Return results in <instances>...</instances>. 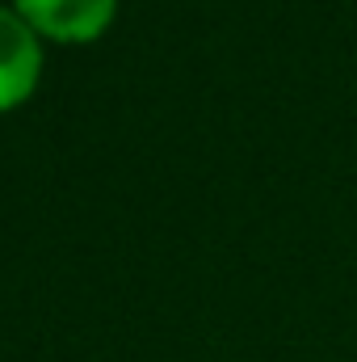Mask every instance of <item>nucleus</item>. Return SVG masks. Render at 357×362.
<instances>
[{
	"instance_id": "2",
	"label": "nucleus",
	"mask_w": 357,
	"mask_h": 362,
	"mask_svg": "<svg viewBox=\"0 0 357 362\" xmlns=\"http://www.w3.org/2000/svg\"><path fill=\"white\" fill-rule=\"evenodd\" d=\"M13 8L55 42H89L109 21L118 0H13Z\"/></svg>"
},
{
	"instance_id": "1",
	"label": "nucleus",
	"mask_w": 357,
	"mask_h": 362,
	"mask_svg": "<svg viewBox=\"0 0 357 362\" xmlns=\"http://www.w3.org/2000/svg\"><path fill=\"white\" fill-rule=\"evenodd\" d=\"M42 72V47L34 25L13 8L0 4V110L21 105Z\"/></svg>"
}]
</instances>
